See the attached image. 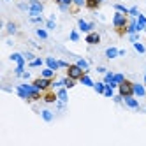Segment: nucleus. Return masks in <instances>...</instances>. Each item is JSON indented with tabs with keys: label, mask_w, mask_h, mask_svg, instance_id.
Masks as SVG:
<instances>
[{
	"label": "nucleus",
	"mask_w": 146,
	"mask_h": 146,
	"mask_svg": "<svg viewBox=\"0 0 146 146\" xmlns=\"http://www.w3.org/2000/svg\"><path fill=\"white\" fill-rule=\"evenodd\" d=\"M129 23H130V16L116 11L113 16V27H114V32H116L120 37H123L125 34H129Z\"/></svg>",
	"instance_id": "f257e3e1"
},
{
	"label": "nucleus",
	"mask_w": 146,
	"mask_h": 146,
	"mask_svg": "<svg viewBox=\"0 0 146 146\" xmlns=\"http://www.w3.org/2000/svg\"><path fill=\"white\" fill-rule=\"evenodd\" d=\"M86 74V70L85 69H81L78 64H69V67L65 69V76H69V78H72V79H81L83 76Z\"/></svg>",
	"instance_id": "f03ea898"
},
{
	"label": "nucleus",
	"mask_w": 146,
	"mask_h": 146,
	"mask_svg": "<svg viewBox=\"0 0 146 146\" xmlns=\"http://www.w3.org/2000/svg\"><path fill=\"white\" fill-rule=\"evenodd\" d=\"M118 93L125 99V97H132L134 95V83L130 79H123L118 85Z\"/></svg>",
	"instance_id": "7ed1b4c3"
},
{
	"label": "nucleus",
	"mask_w": 146,
	"mask_h": 146,
	"mask_svg": "<svg viewBox=\"0 0 146 146\" xmlns=\"http://www.w3.org/2000/svg\"><path fill=\"white\" fill-rule=\"evenodd\" d=\"M53 79H49V78H44V76H40V78H35L34 81H32V85L35 86V88H39V90H49V88H53Z\"/></svg>",
	"instance_id": "20e7f679"
},
{
	"label": "nucleus",
	"mask_w": 146,
	"mask_h": 146,
	"mask_svg": "<svg viewBox=\"0 0 146 146\" xmlns=\"http://www.w3.org/2000/svg\"><path fill=\"white\" fill-rule=\"evenodd\" d=\"M44 11V5L42 2H39V0H30V5H28V13L30 16H37Z\"/></svg>",
	"instance_id": "39448f33"
},
{
	"label": "nucleus",
	"mask_w": 146,
	"mask_h": 146,
	"mask_svg": "<svg viewBox=\"0 0 146 146\" xmlns=\"http://www.w3.org/2000/svg\"><path fill=\"white\" fill-rule=\"evenodd\" d=\"M56 99H58V92H55V90H44L42 92V100L46 102V104H51V102H56Z\"/></svg>",
	"instance_id": "423d86ee"
},
{
	"label": "nucleus",
	"mask_w": 146,
	"mask_h": 146,
	"mask_svg": "<svg viewBox=\"0 0 146 146\" xmlns=\"http://www.w3.org/2000/svg\"><path fill=\"white\" fill-rule=\"evenodd\" d=\"M85 40H86V44H90V46H95V44H100V34L99 32H88L86 34V37H85Z\"/></svg>",
	"instance_id": "0eeeda50"
},
{
	"label": "nucleus",
	"mask_w": 146,
	"mask_h": 146,
	"mask_svg": "<svg viewBox=\"0 0 146 146\" xmlns=\"http://www.w3.org/2000/svg\"><path fill=\"white\" fill-rule=\"evenodd\" d=\"M100 0H85V7L88 11H99L100 9Z\"/></svg>",
	"instance_id": "6e6552de"
},
{
	"label": "nucleus",
	"mask_w": 146,
	"mask_h": 146,
	"mask_svg": "<svg viewBox=\"0 0 146 146\" xmlns=\"http://www.w3.org/2000/svg\"><path fill=\"white\" fill-rule=\"evenodd\" d=\"M53 2L62 9V11H67V9H70V5H74V0H53Z\"/></svg>",
	"instance_id": "1a4fd4ad"
},
{
	"label": "nucleus",
	"mask_w": 146,
	"mask_h": 146,
	"mask_svg": "<svg viewBox=\"0 0 146 146\" xmlns=\"http://www.w3.org/2000/svg\"><path fill=\"white\" fill-rule=\"evenodd\" d=\"M78 27H79L81 32H86V34L93 30V23H86L85 19H78Z\"/></svg>",
	"instance_id": "9d476101"
},
{
	"label": "nucleus",
	"mask_w": 146,
	"mask_h": 146,
	"mask_svg": "<svg viewBox=\"0 0 146 146\" xmlns=\"http://www.w3.org/2000/svg\"><path fill=\"white\" fill-rule=\"evenodd\" d=\"M123 102H125V106H127V108H132V109H137L139 108V102L134 99V95L132 97H125Z\"/></svg>",
	"instance_id": "9b49d317"
},
{
	"label": "nucleus",
	"mask_w": 146,
	"mask_h": 146,
	"mask_svg": "<svg viewBox=\"0 0 146 146\" xmlns=\"http://www.w3.org/2000/svg\"><path fill=\"white\" fill-rule=\"evenodd\" d=\"M46 65H48L49 69H53V70H58V67H60V60H55V58L48 56V58H46Z\"/></svg>",
	"instance_id": "f8f14e48"
},
{
	"label": "nucleus",
	"mask_w": 146,
	"mask_h": 146,
	"mask_svg": "<svg viewBox=\"0 0 146 146\" xmlns=\"http://www.w3.org/2000/svg\"><path fill=\"white\" fill-rule=\"evenodd\" d=\"M134 95L144 97V95H146V88H144L143 85H137V83H134Z\"/></svg>",
	"instance_id": "ddd939ff"
},
{
	"label": "nucleus",
	"mask_w": 146,
	"mask_h": 146,
	"mask_svg": "<svg viewBox=\"0 0 146 146\" xmlns=\"http://www.w3.org/2000/svg\"><path fill=\"white\" fill-rule=\"evenodd\" d=\"M118 55H120V51H118L116 48H108V49H106V58H109V60L116 58Z\"/></svg>",
	"instance_id": "4468645a"
},
{
	"label": "nucleus",
	"mask_w": 146,
	"mask_h": 146,
	"mask_svg": "<svg viewBox=\"0 0 146 146\" xmlns=\"http://www.w3.org/2000/svg\"><path fill=\"white\" fill-rule=\"evenodd\" d=\"M144 28H146V16L137 14V32H141Z\"/></svg>",
	"instance_id": "2eb2a0df"
},
{
	"label": "nucleus",
	"mask_w": 146,
	"mask_h": 146,
	"mask_svg": "<svg viewBox=\"0 0 146 146\" xmlns=\"http://www.w3.org/2000/svg\"><path fill=\"white\" fill-rule=\"evenodd\" d=\"M11 60H14L18 65H25V55H19V53H13Z\"/></svg>",
	"instance_id": "dca6fc26"
},
{
	"label": "nucleus",
	"mask_w": 146,
	"mask_h": 146,
	"mask_svg": "<svg viewBox=\"0 0 146 146\" xmlns=\"http://www.w3.org/2000/svg\"><path fill=\"white\" fill-rule=\"evenodd\" d=\"M76 83H78V79H72V78H69V76L64 78V86H65V88H74Z\"/></svg>",
	"instance_id": "f3484780"
},
{
	"label": "nucleus",
	"mask_w": 146,
	"mask_h": 146,
	"mask_svg": "<svg viewBox=\"0 0 146 146\" xmlns=\"http://www.w3.org/2000/svg\"><path fill=\"white\" fill-rule=\"evenodd\" d=\"M67 90H69V88H60V90H58V99H60L62 104H65V102L69 100V99H67Z\"/></svg>",
	"instance_id": "a211bd4d"
},
{
	"label": "nucleus",
	"mask_w": 146,
	"mask_h": 146,
	"mask_svg": "<svg viewBox=\"0 0 146 146\" xmlns=\"http://www.w3.org/2000/svg\"><path fill=\"white\" fill-rule=\"evenodd\" d=\"M40 76H44V78H49V79H55V70L53 69H44L42 70V74H40Z\"/></svg>",
	"instance_id": "6ab92c4d"
},
{
	"label": "nucleus",
	"mask_w": 146,
	"mask_h": 146,
	"mask_svg": "<svg viewBox=\"0 0 146 146\" xmlns=\"http://www.w3.org/2000/svg\"><path fill=\"white\" fill-rule=\"evenodd\" d=\"M79 81L83 83V85H86V86H93V85H95V83H93V81L90 79V76H88V74H85V76H83Z\"/></svg>",
	"instance_id": "aec40b11"
},
{
	"label": "nucleus",
	"mask_w": 146,
	"mask_h": 146,
	"mask_svg": "<svg viewBox=\"0 0 146 146\" xmlns=\"http://www.w3.org/2000/svg\"><path fill=\"white\" fill-rule=\"evenodd\" d=\"M93 88H95L97 93H102V95H104V90H106V83H95V85H93Z\"/></svg>",
	"instance_id": "412c9836"
},
{
	"label": "nucleus",
	"mask_w": 146,
	"mask_h": 146,
	"mask_svg": "<svg viewBox=\"0 0 146 146\" xmlns=\"http://www.w3.org/2000/svg\"><path fill=\"white\" fill-rule=\"evenodd\" d=\"M16 30H18V25L16 23H7V34H16Z\"/></svg>",
	"instance_id": "4be33fe9"
},
{
	"label": "nucleus",
	"mask_w": 146,
	"mask_h": 146,
	"mask_svg": "<svg viewBox=\"0 0 146 146\" xmlns=\"http://www.w3.org/2000/svg\"><path fill=\"white\" fill-rule=\"evenodd\" d=\"M40 114H42V118H44L46 121H51V120H53V113H51V111H48V109H44V111L40 113Z\"/></svg>",
	"instance_id": "5701e85b"
},
{
	"label": "nucleus",
	"mask_w": 146,
	"mask_h": 146,
	"mask_svg": "<svg viewBox=\"0 0 146 146\" xmlns=\"http://www.w3.org/2000/svg\"><path fill=\"white\" fill-rule=\"evenodd\" d=\"M134 48H135V51H137V53H141V55H143L144 51H146V48H144V46H143L141 42H137V40H135V42H134Z\"/></svg>",
	"instance_id": "b1692460"
},
{
	"label": "nucleus",
	"mask_w": 146,
	"mask_h": 146,
	"mask_svg": "<svg viewBox=\"0 0 146 146\" xmlns=\"http://www.w3.org/2000/svg\"><path fill=\"white\" fill-rule=\"evenodd\" d=\"M40 39H48V32H46V30L44 28H37V32H35Z\"/></svg>",
	"instance_id": "393cba45"
},
{
	"label": "nucleus",
	"mask_w": 146,
	"mask_h": 146,
	"mask_svg": "<svg viewBox=\"0 0 146 146\" xmlns=\"http://www.w3.org/2000/svg\"><path fill=\"white\" fill-rule=\"evenodd\" d=\"M78 65H79L81 69H85V70H88V67H90V64H88L86 60H83V58H81V60H78Z\"/></svg>",
	"instance_id": "a878e982"
},
{
	"label": "nucleus",
	"mask_w": 146,
	"mask_h": 146,
	"mask_svg": "<svg viewBox=\"0 0 146 146\" xmlns=\"http://www.w3.org/2000/svg\"><path fill=\"white\" fill-rule=\"evenodd\" d=\"M39 65H42V60H40V58H35V60H32L28 64V67H39Z\"/></svg>",
	"instance_id": "bb28decb"
},
{
	"label": "nucleus",
	"mask_w": 146,
	"mask_h": 146,
	"mask_svg": "<svg viewBox=\"0 0 146 146\" xmlns=\"http://www.w3.org/2000/svg\"><path fill=\"white\" fill-rule=\"evenodd\" d=\"M104 95H106V97H113V86H111V85H106V90H104Z\"/></svg>",
	"instance_id": "cd10ccee"
},
{
	"label": "nucleus",
	"mask_w": 146,
	"mask_h": 146,
	"mask_svg": "<svg viewBox=\"0 0 146 146\" xmlns=\"http://www.w3.org/2000/svg\"><path fill=\"white\" fill-rule=\"evenodd\" d=\"M114 9H116V11H120V13H125V14H129V9H127V7H123L121 4H116V5H114Z\"/></svg>",
	"instance_id": "c85d7f7f"
},
{
	"label": "nucleus",
	"mask_w": 146,
	"mask_h": 146,
	"mask_svg": "<svg viewBox=\"0 0 146 146\" xmlns=\"http://www.w3.org/2000/svg\"><path fill=\"white\" fill-rule=\"evenodd\" d=\"M113 72H106V78H104V83H106V85H109V83L113 81Z\"/></svg>",
	"instance_id": "c756f323"
},
{
	"label": "nucleus",
	"mask_w": 146,
	"mask_h": 146,
	"mask_svg": "<svg viewBox=\"0 0 146 146\" xmlns=\"http://www.w3.org/2000/svg\"><path fill=\"white\" fill-rule=\"evenodd\" d=\"M70 40H74V42H76V40H79V34L76 32V30H74V32H70Z\"/></svg>",
	"instance_id": "7c9ffc66"
},
{
	"label": "nucleus",
	"mask_w": 146,
	"mask_h": 146,
	"mask_svg": "<svg viewBox=\"0 0 146 146\" xmlns=\"http://www.w3.org/2000/svg\"><path fill=\"white\" fill-rule=\"evenodd\" d=\"M48 28H49V30H53V28H55V18H51L49 21H48Z\"/></svg>",
	"instance_id": "2f4dec72"
},
{
	"label": "nucleus",
	"mask_w": 146,
	"mask_h": 146,
	"mask_svg": "<svg viewBox=\"0 0 146 146\" xmlns=\"http://www.w3.org/2000/svg\"><path fill=\"white\" fill-rule=\"evenodd\" d=\"M74 5H78V7H85V0H74Z\"/></svg>",
	"instance_id": "473e14b6"
},
{
	"label": "nucleus",
	"mask_w": 146,
	"mask_h": 146,
	"mask_svg": "<svg viewBox=\"0 0 146 146\" xmlns=\"http://www.w3.org/2000/svg\"><path fill=\"white\" fill-rule=\"evenodd\" d=\"M25 58L32 62V60H34V55H32V53H25Z\"/></svg>",
	"instance_id": "72a5a7b5"
},
{
	"label": "nucleus",
	"mask_w": 146,
	"mask_h": 146,
	"mask_svg": "<svg viewBox=\"0 0 146 146\" xmlns=\"http://www.w3.org/2000/svg\"><path fill=\"white\" fill-rule=\"evenodd\" d=\"M97 70L100 72V74H104V72H106V69H104V67H97Z\"/></svg>",
	"instance_id": "f704fd0d"
},
{
	"label": "nucleus",
	"mask_w": 146,
	"mask_h": 146,
	"mask_svg": "<svg viewBox=\"0 0 146 146\" xmlns=\"http://www.w3.org/2000/svg\"><path fill=\"white\" fill-rule=\"evenodd\" d=\"M144 85H146V76H144Z\"/></svg>",
	"instance_id": "c9c22d12"
},
{
	"label": "nucleus",
	"mask_w": 146,
	"mask_h": 146,
	"mask_svg": "<svg viewBox=\"0 0 146 146\" xmlns=\"http://www.w3.org/2000/svg\"><path fill=\"white\" fill-rule=\"evenodd\" d=\"M100 2H104V0H100Z\"/></svg>",
	"instance_id": "e433bc0d"
},
{
	"label": "nucleus",
	"mask_w": 146,
	"mask_h": 146,
	"mask_svg": "<svg viewBox=\"0 0 146 146\" xmlns=\"http://www.w3.org/2000/svg\"><path fill=\"white\" fill-rule=\"evenodd\" d=\"M5 2H9V0H5Z\"/></svg>",
	"instance_id": "4c0bfd02"
}]
</instances>
